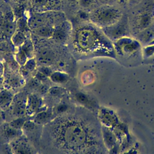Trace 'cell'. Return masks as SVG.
<instances>
[{"label":"cell","instance_id":"obj_1","mask_svg":"<svg viewBox=\"0 0 154 154\" xmlns=\"http://www.w3.org/2000/svg\"><path fill=\"white\" fill-rule=\"evenodd\" d=\"M101 128L91 115L64 114L45 125L40 146L53 153H101Z\"/></svg>","mask_w":154,"mask_h":154},{"label":"cell","instance_id":"obj_2","mask_svg":"<svg viewBox=\"0 0 154 154\" xmlns=\"http://www.w3.org/2000/svg\"><path fill=\"white\" fill-rule=\"evenodd\" d=\"M106 36L96 28L84 26L78 28L73 37L74 49L79 57L109 54L112 48Z\"/></svg>","mask_w":154,"mask_h":154},{"label":"cell","instance_id":"obj_3","mask_svg":"<svg viewBox=\"0 0 154 154\" xmlns=\"http://www.w3.org/2000/svg\"><path fill=\"white\" fill-rule=\"evenodd\" d=\"M122 17V12L119 8L110 5L99 7L90 14L91 21L102 28L116 24Z\"/></svg>","mask_w":154,"mask_h":154},{"label":"cell","instance_id":"obj_4","mask_svg":"<svg viewBox=\"0 0 154 154\" xmlns=\"http://www.w3.org/2000/svg\"><path fill=\"white\" fill-rule=\"evenodd\" d=\"M154 19V1L150 2L134 17V29L141 32L150 25Z\"/></svg>","mask_w":154,"mask_h":154},{"label":"cell","instance_id":"obj_5","mask_svg":"<svg viewBox=\"0 0 154 154\" xmlns=\"http://www.w3.org/2000/svg\"><path fill=\"white\" fill-rule=\"evenodd\" d=\"M13 153H35L36 149L23 134L9 143Z\"/></svg>","mask_w":154,"mask_h":154},{"label":"cell","instance_id":"obj_6","mask_svg":"<svg viewBox=\"0 0 154 154\" xmlns=\"http://www.w3.org/2000/svg\"><path fill=\"white\" fill-rule=\"evenodd\" d=\"M23 134L22 129L13 127L9 122L4 123L0 125V145L10 143Z\"/></svg>","mask_w":154,"mask_h":154},{"label":"cell","instance_id":"obj_7","mask_svg":"<svg viewBox=\"0 0 154 154\" xmlns=\"http://www.w3.org/2000/svg\"><path fill=\"white\" fill-rule=\"evenodd\" d=\"M102 29L103 34L108 38H119L124 35L128 31V20L122 17L116 24Z\"/></svg>","mask_w":154,"mask_h":154},{"label":"cell","instance_id":"obj_8","mask_svg":"<svg viewBox=\"0 0 154 154\" xmlns=\"http://www.w3.org/2000/svg\"><path fill=\"white\" fill-rule=\"evenodd\" d=\"M43 101L41 97L35 94H30L26 97V114L28 116H34L40 110L44 109L42 107Z\"/></svg>","mask_w":154,"mask_h":154},{"label":"cell","instance_id":"obj_9","mask_svg":"<svg viewBox=\"0 0 154 154\" xmlns=\"http://www.w3.org/2000/svg\"><path fill=\"white\" fill-rule=\"evenodd\" d=\"M55 55L54 52L48 48L40 50L36 57L37 63L42 66H49L54 63Z\"/></svg>","mask_w":154,"mask_h":154},{"label":"cell","instance_id":"obj_10","mask_svg":"<svg viewBox=\"0 0 154 154\" xmlns=\"http://www.w3.org/2000/svg\"><path fill=\"white\" fill-rule=\"evenodd\" d=\"M50 18L48 15L45 14H34L28 19V24L29 29H34L43 25H50L49 21Z\"/></svg>","mask_w":154,"mask_h":154},{"label":"cell","instance_id":"obj_11","mask_svg":"<svg viewBox=\"0 0 154 154\" xmlns=\"http://www.w3.org/2000/svg\"><path fill=\"white\" fill-rule=\"evenodd\" d=\"M69 26L68 23L64 22L60 23L57 27L54 28V33L52 38L58 43L64 42L69 35Z\"/></svg>","mask_w":154,"mask_h":154},{"label":"cell","instance_id":"obj_12","mask_svg":"<svg viewBox=\"0 0 154 154\" xmlns=\"http://www.w3.org/2000/svg\"><path fill=\"white\" fill-rule=\"evenodd\" d=\"M14 97L13 93L6 89L4 88L0 91V109H5L8 108L13 101Z\"/></svg>","mask_w":154,"mask_h":154},{"label":"cell","instance_id":"obj_13","mask_svg":"<svg viewBox=\"0 0 154 154\" xmlns=\"http://www.w3.org/2000/svg\"><path fill=\"white\" fill-rule=\"evenodd\" d=\"M52 115H53L52 111L51 112V111L46 110V109H43L35 115L33 120L36 123L40 125H45L52 120L51 119V117Z\"/></svg>","mask_w":154,"mask_h":154},{"label":"cell","instance_id":"obj_14","mask_svg":"<svg viewBox=\"0 0 154 154\" xmlns=\"http://www.w3.org/2000/svg\"><path fill=\"white\" fill-rule=\"evenodd\" d=\"M32 31L35 34L38 35L39 37L49 38H52V37L54 28L51 25H43L32 29Z\"/></svg>","mask_w":154,"mask_h":154},{"label":"cell","instance_id":"obj_15","mask_svg":"<svg viewBox=\"0 0 154 154\" xmlns=\"http://www.w3.org/2000/svg\"><path fill=\"white\" fill-rule=\"evenodd\" d=\"M49 78L52 82L55 84H62L68 81L69 79V75L64 72L56 71L51 73Z\"/></svg>","mask_w":154,"mask_h":154},{"label":"cell","instance_id":"obj_16","mask_svg":"<svg viewBox=\"0 0 154 154\" xmlns=\"http://www.w3.org/2000/svg\"><path fill=\"white\" fill-rule=\"evenodd\" d=\"M25 34L23 31L16 30L11 37V40L13 45L16 47H20L26 40Z\"/></svg>","mask_w":154,"mask_h":154},{"label":"cell","instance_id":"obj_17","mask_svg":"<svg viewBox=\"0 0 154 154\" xmlns=\"http://www.w3.org/2000/svg\"><path fill=\"white\" fill-rule=\"evenodd\" d=\"M16 24L11 19V17H8L7 21L4 25V32L8 37H11L13 34L16 31Z\"/></svg>","mask_w":154,"mask_h":154},{"label":"cell","instance_id":"obj_18","mask_svg":"<svg viewBox=\"0 0 154 154\" xmlns=\"http://www.w3.org/2000/svg\"><path fill=\"white\" fill-rule=\"evenodd\" d=\"M19 48L26 54L28 58L34 57V46L31 40L26 39L25 42Z\"/></svg>","mask_w":154,"mask_h":154},{"label":"cell","instance_id":"obj_19","mask_svg":"<svg viewBox=\"0 0 154 154\" xmlns=\"http://www.w3.org/2000/svg\"><path fill=\"white\" fill-rule=\"evenodd\" d=\"M75 98L78 102L83 106L88 108L91 105V101L90 100L88 96L81 91L76 92L75 94Z\"/></svg>","mask_w":154,"mask_h":154},{"label":"cell","instance_id":"obj_20","mask_svg":"<svg viewBox=\"0 0 154 154\" xmlns=\"http://www.w3.org/2000/svg\"><path fill=\"white\" fill-rule=\"evenodd\" d=\"M22 79L19 76L14 74H11L7 79V82H4V83L7 82V85L11 88H17L22 85Z\"/></svg>","mask_w":154,"mask_h":154},{"label":"cell","instance_id":"obj_21","mask_svg":"<svg viewBox=\"0 0 154 154\" xmlns=\"http://www.w3.org/2000/svg\"><path fill=\"white\" fill-rule=\"evenodd\" d=\"M28 57L26 54L20 49L19 48L18 51L15 54V60L16 63L20 66H23L26 61L28 60Z\"/></svg>","mask_w":154,"mask_h":154},{"label":"cell","instance_id":"obj_22","mask_svg":"<svg viewBox=\"0 0 154 154\" xmlns=\"http://www.w3.org/2000/svg\"><path fill=\"white\" fill-rule=\"evenodd\" d=\"M16 24V29L23 32L26 31L28 28H29L28 24V19H26V18L23 16L17 19Z\"/></svg>","mask_w":154,"mask_h":154},{"label":"cell","instance_id":"obj_23","mask_svg":"<svg viewBox=\"0 0 154 154\" xmlns=\"http://www.w3.org/2000/svg\"><path fill=\"white\" fill-rule=\"evenodd\" d=\"M69 108V105L64 103H61L54 107L52 110V112L54 115H57L58 116H61L66 114L68 111Z\"/></svg>","mask_w":154,"mask_h":154},{"label":"cell","instance_id":"obj_24","mask_svg":"<svg viewBox=\"0 0 154 154\" xmlns=\"http://www.w3.org/2000/svg\"><path fill=\"white\" fill-rule=\"evenodd\" d=\"M26 120H27V119L25 118V117L23 116V117H16L15 119L9 122V123L13 127H14L17 129H22L25 122Z\"/></svg>","mask_w":154,"mask_h":154},{"label":"cell","instance_id":"obj_25","mask_svg":"<svg viewBox=\"0 0 154 154\" xmlns=\"http://www.w3.org/2000/svg\"><path fill=\"white\" fill-rule=\"evenodd\" d=\"M23 66L29 72H33L37 67L36 59L34 57L29 58Z\"/></svg>","mask_w":154,"mask_h":154},{"label":"cell","instance_id":"obj_26","mask_svg":"<svg viewBox=\"0 0 154 154\" xmlns=\"http://www.w3.org/2000/svg\"><path fill=\"white\" fill-rule=\"evenodd\" d=\"M38 70L39 72H40L41 73L46 75L47 77H49L51 73H52L51 69L49 68L48 66H42L38 68Z\"/></svg>","mask_w":154,"mask_h":154},{"label":"cell","instance_id":"obj_27","mask_svg":"<svg viewBox=\"0 0 154 154\" xmlns=\"http://www.w3.org/2000/svg\"><path fill=\"white\" fill-rule=\"evenodd\" d=\"M94 0H79V4L83 8H87L91 5Z\"/></svg>","mask_w":154,"mask_h":154},{"label":"cell","instance_id":"obj_28","mask_svg":"<svg viewBox=\"0 0 154 154\" xmlns=\"http://www.w3.org/2000/svg\"><path fill=\"white\" fill-rule=\"evenodd\" d=\"M23 8L20 6H18L17 7H16V8L14 9V16H16L17 17V19L23 16L22 14H23Z\"/></svg>","mask_w":154,"mask_h":154},{"label":"cell","instance_id":"obj_29","mask_svg":"<svg viewBox=\"0 0 154 154\" xmlns=\"http://www.w3.org/2000/svg\"><path fill=\"white\" fill-rule=\"evenodd\" d=\"M48 0H32V2L36 7H42L45 5Z\"/></svg>","mask_w":154,"mask_h":154},{"label":"cell","instance_id":"obj_30","mask_svg":"<svg viewBox=\"0 0 154 154\" xmlns=\"http://www.w3.org/2000/svg\"><path fill=\"white\" fill-rule=\"evenodd\" d=\"M78 16L79 17V18H80L81 20H86L88 18H90V15L88 14H87L86 12L83 11H80L78 14Z\"/></svg>","mask_w":154,"mask_h":154},{"label":"cell","instance_id":"obj_31","mask_svg":"<svg viewBox=\"0 0 154 154\" xmlns=\"http://www.w3.org/2000/svg\"><path fill=\"white\" fill-rule=\"evenodd\" d=\"M47 78H48V77H47L46 75H45L44 74H43L42 73H41L39 71H38L37 73L35 74V78L37 79L38 80H39L40 81H44V80L46 79Z\"/></svg>","mask_w":154,"mask_h":154},{"label":"cell","instance_id":"obj_32","mask_svg":"<svg viewBox=\"0 0 154 154\" xmlns=\"http://www.w3.org/2000/svg\"><path fill=\"white\" fill-rule=\"evenodd\" d=\"M57 67L60 70H62V69H64L66 67V63L64 61H63V60H60L58 62H57Z\"/></svg>","mask_w":154,"mask_h":154},{"label":"cell","instance_id":"obj_33","mask_svg":"<svg viewBox=\"0 0 154 154\" xmlns=\"http://www.w3.org/2000/svg\"><path fill=\"white\" fill-rule=\"evenodd\" d=\"M4 78L3 76H0V91L4 88Z\"/></svg>","mask_w":154,"mask_h":154},{"label":"cell","instance_id":"obj_34","mask_svg":"<svg viewBox=\"0 0 154 154\" xmlns=\"http://www.w3.org/2000/svg\"><path fill=\"white\" fill-rule=\"evenodd\" d=\"M4 73V64L0 61V76H3Z\"/></svg>","mask_w":154,"mask_h":154},{"label":"cell","instance_id":"obj_35","mask_svg":"<svg viewBox=\"0 0 154 154\" xmlns=\"http://www.w3.org/2000/svg\"><path fill=\"white\" fill-rule=\"evenodd\" d=\"M138 1H139V0H129V1H128V2H129V4H131L134 5V4H135L136 3H137Z\"/></svg>","mask_w":154,"mask_h":154},{"label":"cell","instance_id":"obj_36","mask_svg":"<svg viewBox=\"0 0 154 154\" xmlns=\"http://www.w3.org/2000/svg\"><path fill=\"white\" fill-rule=\"evenodd\" d=\"M117 1L121 4H125L127 3V2H128L129 0H117Z\"/></svg>","mask_w":154,"mask_h":154},{"label":"cell","instance_id":"obj_37","mask_svg":"<svg viewBox=\"0 0 154 154\" xmlns=\"http://www.w3.org/2000/svg\"><path fill=\"white\" fill-rule=\"evenodd\" d=\"M18 2H25V1H27V0H17Z\"/></svg>","mask_w":154,"mask_h":154},{"label":"cell","instance_id":"obj_38","mask_svg":"<svg viewBox=\"0 0 154 154\" xmlns=\"http://www.w3.org/2000/svg\"><path fill=\"white\" fill-rule=\"evenodd\" d=\"M69 1H71V2H74V1H75L76 0H69Z\"/></svg>","mask_w":154,"mask_h":154}]
</instances>
